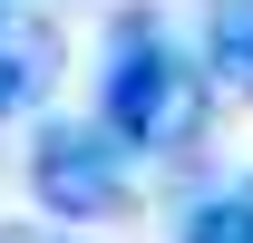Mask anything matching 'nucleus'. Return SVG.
<instances>
[{"mask_svg": "<svg viewBox=\"0 0 253 243\" xmlns=\"http://www.w3.org/2000/svg\"><path fill=\"white\" fill-rule=\"evenodd\" d=\"M97 126L126 156H146V165L205 146V126H214L205 59L166 30L156 10H117L107 20V49H97Z\"/></svg>", "mask_w": 253, "mask_h": 243, "instance_id": "nucleus-1", "label": "nucleus"}, {"mask_svg": "<svg viewBox=\"0 0 253 243\" xmlns=\"http://www.w3.org/2000/svg\"><path fill=\"white\" fill-rule=\"evenodd\" d=\"M20 185H30V214L39 224H117L126 195H136V156L107 136L97 117H39L30 146H20Z\"/></svg>", "mask_w": 253, "mask_h": 243, "instance_id": "nucleus-2", "label": "nucleus"}, {"mask_svg": "<svg viewBox=\"0 0 253 243\" xmlns=\"http://www.w3.org/2000/svg\"><path fill=\"white\" fill-rule=\"evenodd\" d=\"M205 88L224 107H253V0H205Z\"/></svg>", "mask_w": 253, "mask_h": 243, "instance_id": "nucleus-3", "label": "nucleus"}, {"mask_svg": "<svg viewBox=\"0 0 253 243\" xmlns=\"http://www.w3.org/2000/svg\"><path fill=\"white\" fill-rule=\"evenodd\" d=\"M185 243H253V175L214 185V195L185 214Z\"/></svg>", "mask_w": 253, "mask_h": 243, "instance_id": "nucleus-4", "label": "nucleus"}, {"mask_svg": "<svg viewBox=\"0 0 253 243\" xmlns=\"http://www.w3.org/2000/svg\"><path fill=\"white\" fill-rule=\"evenodd\" d=\"M0 243H97V234H68V224H39L30 214V224H0Z\"/></svg>", "mask_w": 253, "mask_h": 243, "instance_id": "nucleus-5", "label": "nucleus"}]
</instances>
